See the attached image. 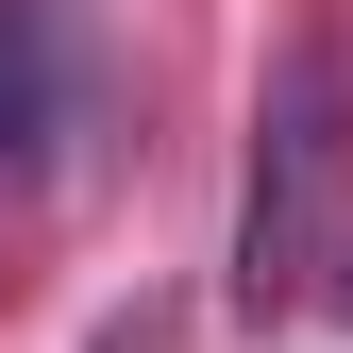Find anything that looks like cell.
<instances>
[{
	"mask_svg": "<svg viewBox=\"0 0 353 353\" xmlns=\"http://www.w3.org/2000/svg\"><path fill=\"white\" fill-rule=\"evenodd\" d=\"M336 219H353V51L303 17L252 84V185H236V303L252 320L336 286Z\"/></svg>",
	"mask_w": 353,
	"mask_h": 353,
	"instance_id": "obj_1",
	"label": "cell"
},
{
	"mask_svg": "<svg viewBox=\"0 0 353 353\" xmlns=\"http://www.w3.org/2000/svg\"><path fill=\"white\" fill-rule=\"evenodd\" d=\"M51 118H68V34L51 0H0V152H51Z\"/></svg>",
	"mask_w": 353,
	"mask_h": 353,
	"instance_id": "obj_2",
	"label": "cell"
},
{
	"mask_svg": "<svg viewBox=\"0 0 353 353\" xmlns=\"http://www.w3.org/2000/svg\"><path fill=\"white\" fill-rule=\"evenodd\" d=\"M336 303H353V270H336Z\"/></svg>",
	"mask_w": 353,
	"mask_h": 353,
	"instance_id": "obj_3",
	"label": "cell"
}]
</instances>
